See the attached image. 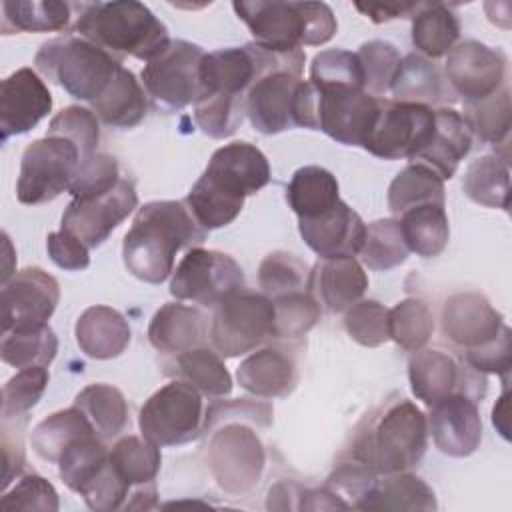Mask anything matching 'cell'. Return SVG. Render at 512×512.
<instances>
[{
    "label": "cell",
    "instance_id": "cell-2",
    "mask_svg": "<svg viewBox=\"0 0 512 512\" xmlns=\"http://www.w3.org/2000/svg\"><path fill=\"white\" fill-rule=\"evenodd\" d=\"M428 446V422L410 400L398 398L366 416L354 430L348 460L376 474L410 470Z\"/></svg>",
    "mask_w": 512,
    "mask_h": 512
},
{
    "label": "cell",
    "instance_id": "cell-15",
    "mask_svg": "<svg viewBox=\"0 0 512 512\" xmlns=\"http://www.w3.org/2000/svg\"><path fill=\"white\" fill-rule=\"evenodd\" d=\"M60 300L54 276L38 266L24 268L2 284L0 320L2 332L32 330L46 326Z\"/></svg>",
    "mask_w": 512,
    "mask_h": 512
},
{
    "label": "cell",
    "instance_id": "cell-27",
    "mask_svg": "<svg viewBox=\"0 0 512 512\" xmlns=\"http://www.w3.org/2000/svg\"><path fill=\"white\" fill-rule=\"evenodd\" d=\"M472 148V132L460 112L452 108L434 110V132L414 160L430 166L442 180L456 174L460 160Z\"/></svg>",
    "mask_w": 512,
    "mask_h": 512
},
{
    "label": "cell",
    "instance_id": "cell-35",
    "mask_svg": "<svg viewBox=\"0 0 512 512\" xmlns=\"http://www.w3.org/2000/svg\"><path fill=\"white\" fill-rule=\"evenodd\" d=\"M458 36L460 20L442 2H424L412 16V44L430 58L446 56Z\"/></svg>",
    "mask_w": 512,
    "mask_h": 512
},
{
    "label": "cell",
    "instance_id": "cell-62",
    "mask_svg": "<svg viewBox=\"0 0 512 512\" xmlns=\"http://www.w3.org/2000/svg\"><path fill=\"white\" fill-rule=\"evenodd\" d=\"M492 422L500 430V434L508 440L510 438V434H508V388H504V394L500 396L498 404L492 410Z\"/></svg>",
    "mask_w": 512,
    "mask_h": 512
},
{
    "label": "cell",
    "instance_id": "cell-57",
    "mask_svg": "<svg viewBox=\"0 0 512 512\" xmlns=\"http://www.w3.org/2000/svg\"><path fill=\"white\" fill-rule=\"evenodd\" d=\"M310 82L324 86H354L364 90V76L360 60L348 50H324L314 56L310 66Z\"/></svg>",
    "mask_w": 512,
    "mask_h": 512
},
{
    "label": "cell",
    "instance_id": "cell-23",
    "mask_svg": "<svg viewBox=\"0 0 512 512\" xmlns=\"http://www.w3.org/2000/svg\"><path fill=\"white\" fill-rule=\"evenodd\" d=\"M204 176L228 194L246 198L270 182V164L254 144L236 140L210 156Z\"/></svg>",
    "mask_w": 512,
    "mask_h": 512
},
{
    "label": "cell",
    "instance_id": "cell-53",
    "mask_svg": "<svg viewBox=\"0 0 512 512\" xmlns=\"http://www.w3.org/2000/svg\"><path fill=\"white\" fill-rule=\"evenodd\" d=\"M46 366L22 368L2 388V420L26 416L38 404L48 386Z\"/></svg>",
    "mask_w": 512,
    "mask_h": 512
},
{
    "label": "cell",
    "instance_id": "cell-20",
    "mask_svg": "<svg viewBox=\"0 0 512 512\" xmlns=\"http://www.w3.org/2000/svg\"><path fill=\"white\" fill-rule=\"evenodd\" d=\"M506 324L492 304L478 292L452 294L442 308V332L462 352L496 340Z\"/></svg>",
    "mask_w": 512,
    "mask_h": 512
},
{
    "label": "cell",
    "instance_id": "cell-40",
    "mask_svg": "<svg viewBox=\"0 0 512 512\" xmlns=\"http://www.w3.org/2000/svg\"><path fill=\"white\" fill-rule=\"evenodd\" d=\"M108 458L120 478L132 488L154 484L160 470V446L146 440L144 436H124L110 450Z\"/></svg>",
    "mask_w": 512,
    "mask_h": 512
},
{
    "label": "cell",
    "instance_id": "cell-8",
    "mask_svg": "<svg viewBox=\"0 0 512 512\" xmlns=\"http://www.w3.org/2000/svg\"><path fill=\"white\" fill-rule=\"evenodd\" d=\"M140 432L158 446H180L204 428L202 394L182 378L158 388L140 408Z\"/></svg>",
    "mask_w": 512,
    "mask_h": 512
},
{
    "label": "cell",
    "instance_id": "cell-21",
    "mask_svg": "<svg viewBox=\"0 0 512 512\" xmlns=\"http://www.w3.org/2000/svg\"><path fill=\"white\" fill-rule=\"evenodd\" d=\"M436 448L454 458L470 456L482 440L478 402L466 394H450L430 406L426 418Z\"/></svg>",
    "mask_w": 512,
    "mask_h": 512
},
{
    "label": "cell",
    "instance_id": "cell-47",
    "mask_svg": "<svg viewBox=\"0 0 512 512\" xmlns=\"http://www.w3.org/2000/svg\"><path fill=\"white\" fill-rule=\"evenodd\" d=\"M408 246L404 242L398 220L384 218L366 226V236L360 248V258L370 270H390L406 262Z\"/></svg>",
    "mask_w": 512,
    "mask_h": 512
},
{
    "label": "cell",
    "instance_id": "cell-45",
    "mask_svg": "<svg viewBox=\"0 0 512 512\" xmlns=\"http://www.w3.org/2000/svg\"><path fill=\"white\" fill-rule=\"evenodd\" d=\"M58 352V338L54 330L46 324L32 330H12L2 332L0 356L6 364L14 368L48 366Z\"/></svg>",
    "mask_w": 512,
    "mask_h": 512
},
{
    "label": "cell",
    "instance_id": "cell-13",
    "mask_svg": "<svg viewBox=\"0 0 512 512\" xmlns=\"http://www.w3.org/2000/svg\"><path fill=\"white\" fill-rule=\"evenodd\" d=\"M408 378L414 396L426 406L450 394H466L476 402L486 394L484 372L438 348L418 350L408 362Z\"/></svg>",
    "mask_w": 512,
    "mask_h": 512
},
{
    "label": "cell",
    "instance_id": "cell-24",
    "mask_svg": "<svg viewBox=\"0 0 512 512\" xmlns=\"http://www.w3.org/2000/svg\"><path fill=\"white\" fill-rule=\"evenodd\" d=\"M368 288V276L354 256L320 258L308 272L306 292L326 312L338 314L356 304Z\"/></svg>",
    "mask_w": 512,
    "mask_h": 512
},
{
    "label": "cell",
    "instance_id": "cell-59",
    "mask_svg": "<svg viewBox=\"0 0 512 512\" xmlns=\"http://www.w3.org/2000/svg\"><path fill=\"white\" fill-rule=\"evenodd\" d=\"M512 350H510V328L506 326L504 332L488 342L486 346H480L476 350H468L462 352V358L476 368L478 372H492V374H500L504 376V380H508L510 374V366H512Z\"/></svg>",
    "mask_w": 512,
    "mask_h": 512
},
{
    "label": "cell",
    "instance_id": "cell-39",
    "mask_svg": "<svg viewBox=\"0 0 512 512\" xmlns=\"http://www.w3.org/2000/svg\"><path fill=\"white\" fill-rule=\"evenodd\" d=\"M420 204H444V180L430 166L412 162L392 180L388 208L394 216H400Z\"/></svg>",
    "mask_w": 512,
    "mask_h": 512
},
{
    "label": "cell",
    "instance_id": "cell-22",
    "mask_svg": "<svg viewBox=\"0 0 512 512\" xmlns=\"http://www.w3.org/2000/svg\"><path fill=\"white\" fill-rule=\"evenodd\" d=\"M298 230L320 258L354 256L366 236V224L342 200L318 216L298 218Z\"/></svg>",
    "mask_w": 512,
    "mask_h": 512
},
{
    "label": "cell",
    "instance_id": "cell-38",
    "mask_svg": "<svg viewBox=\"0 0 512 512\" xmlns=\"http://www.w3.org/2000/svg\"><path fill=\"white\" fill-rule=\"evenodd\" d=\"M96 432L84 412L76 406L60 410L44 418L32 430V450L46 462H58L62 452L78 438Z\"/></svg>",
    "mask_w": 512,
    "mask_h": 512
},
{
    "label": "cell",
    "instance_id": "cell-36",
    "mask_svg": "<svg viewBox=\"0 0 512 512\" xmlns=\"http://www.w3.org/2000/svg\"><path fill=\"white\" fill-rule=\"evenodd\" d=\"M78 10L72 2H2V32H62Z\"/></svg>",
    "mask_w": 512,
    "mask_h": 512
},
{
    "label": "cell",
    "instance_id": "cell-28",
    "mask_svg": "<svg viewBox=\"0 0 512 512\" xmlns=\"http://www.w3.org/2000/svg\"><path fill=\"white\" fill-rule=\"evenodd\" d=\"M208 336V324L204 314L180 302H168L150 320L148 340L150 344L162 352L178 356L186 350L204 346Z\"/></svg>",
    "mask_w": 512,
    "mask_h": 512
},
{
    "label": "cell",
    "instance_id": "cell-14",
    "mask_svg": "<svg viewBox=\"0 0 512 512\" xmlns=\"http://www.w3.org/2000/svg\"><path fill=\"white\" fill-rule=\"evenodd\" d=\"M208 464L218 484L228 492H246L256 486L264 468V448L258 436L242 422L212 434Z\"/></svg>",
    "mask_w": 512,
    "mask_h": 512
},
{
    "label": "cell",
    "instance_id": "cell-55",
    "mask_svg": "<svg viewBox=\"0 0 512 512\" xmlns=\"http://www.w3.org/2000/svg\"><path fill=\"white\" fill-rule=\"evenodd\" d=\"M50 136H62L78 146L82 158L96 152L100 140V124L92 110L82 106L62 108L48 126Z\"/></svg>",
    "mask_w": 512,
    "mask_h": 512
},
{
    "label": "cell",
    "instance_id": "cell-6",
    "mask_svg": "<svg viewBox=\"0 0 512 512\" xmlns=\"http://www.w3.org/2000/svg\"><path fill=\"white\" fill-rule=\"evenodd\" d=\"M34 64L44 78L64 88L72 98L90 104L104 94L122 68L118 58L76 36L44 42L34 56Z\"/></svg>",
    "mask_w": 512,
    "mask_h": 512
},
{
    "label": "cell",
    "instance_id": "cell-5",
    "mask_svg": "<svg viewBox=\"0 0 512 512\" xmlns=\"http://www.w3.org/2000/svg\"><path fill=\"white\" fill-rule=\"evenodd\" d=\"M238 18L248 26L256 44L298 50L300 46H320L332 40L338 30L332 8L324 2H234Z\"/></svg>",
    "mask_w": 512,
    "mask_h": 512
},
{
    "label": "cell",
    "instance_id": "cell-60",
    "mask_svg": "<svg viewBox=\"0 0 512 512\" xmlns=\"http://www.w3.org/2000/svg\"><path fill=\"white\" fill-rule=\"evenodd\" d=\"M46 250L50 260L64 270H84L90 264L88 246L62 228L48 234Z\"/></svg>",
    "mask_w": 512,
    "mask_h": 512
},
{
    "label": "cell",
    "instance_id": "cell-51",
    "mask_svg": "<svg viewBox=\"0 0 512 512\" xmlns=\"http://www.w3.org/2000/svg\"><path fill=\"white\" fill-rule=\"evenodd\" d=\"M244 98L202 94L194 102V122L212 138H228L236 132L244 118Z\"/></svg>",
    "mask_w": 512,
    "mask_h": 512
},
{
    "label": "cell",
    "instance_id": "cell-48",
    "mask_svg": "<svg viewBox=\"0 0 512 512\" xmlns=\"http://www.w3.org/2000/svg\"><path fill=\"white\" fill-rule=\"evenodd\" d=\"M390 338L406 352H418L426 346L434 332V316L426 302L406 298L388 314Z\"/></svg>",
    "mask_w": 512,
    "mask_h": 512
},
{
    "label": "cell",
    "instance_id": "cell-16",
    "mask_svg": "<svg viewBox=\"0 0 512 512\" xmlns=\"http://www.w3.org/2000/svg\"><path fill=\"white\" fill-rule=\"evenodd\" d=\"M138 204L134 182L120 178L104 194L74 198L62 214V230L82 240L88 248L100 246Z\"/></svg>",
    "mask_w": 512,
    "mask_h": 512
},
{
    "label": "cell",
    "instance_id": "cell-1",
    "mask_svg": "<svg viewBox=\"0 0 512 512\" xmlns=\"http://www.w3.org/2000/svg\"><path fill=\"white\" fill-rule=\"evenodd\" d=\"M206 230L196 222L186 202L154 200L138 208L122 242L126 270L148 284H160L174 272L182 248L204 242Z\"/></svg>",
    "mask_w": 512,
    "mask_h": 512
},
{
    "label": "cell",
    "instance_id": "cell-58",
    "mask_svg": "<svg viewBox=\"0 0 512 512\" xmlns=\"http://www.w3.org/2000/svg\"><path fill=\"white\" fill-rule=\"evenodd\" d=\"M0 510H42L56 512L58 510V494L54 486L38 476L26 474L22 476L0 500Z\"/></svg>",
    "mask_w": 512,
    "mask_h": 512
},
{
    "label": "cell",
    "instance_id": "cell-30",
    "mask_svg": "<svg viewBox=\"0 0 512 512\" xmlns=\"http://www.w3.org/2000/svg\"><path fill=\"white\" fill-rule=\"evenodd\" d=\"M358 510H436L432 488L418 476L402 470L378 474L360 500Z\"/></svg>",
    "mask_w": 512,
    "mask_h": 512
},
{
    "label": "cell",
    "instance_id": "cell-12",
    "mask_svg": "<svg viewBox=\"0 0 512 512\" xmlns=\"http://www.w3.org/2000/svg\"><path fill=\"white\" fill-rule=\"evenodd\" d=\"M432 132L434 110L430 106L382 98L376 122L362 148L384 160H414Z\"/></svg>",
    "mask_w": 512,
    "mask_h": 512
},
{
    "label": "cell",
    "instance_id": "cell-11",
    "mask_svg": "<svg viewBox=\"0 0 512 512\" xmlns=\"http://www.w3.org/2000/svg\"><path fill=\"white\" fill-rule=\"evenodd\" d=\"M244 288L240 264L218 250L192 246L172 272L170 294L204 308L218 306L224 298Z\"/></svg>",
    "mask_w": 512,
    "mask_h": 512
},
{
    "label": "cell",
    "instance_id": "cell-42",
    "mask_svg": "<svg viewBox=\"0 0 512 512\" xmlns=\"http://www.w3.org/2000/svg\"><path fill=\"white\" fill-rule=\"evenodd\" d=\"M390 92L396 102L436 104L444 100V88L438 68L424 56L408 54L402 58Z\"/></svg>",
    "mask_w": 512,
    "mask_h": 512
},
{
    "label": "cell",
    "instance_id": "cell-9",
    "mask_svg": "<svg viewBox=\"0 0 512 512\" xmlns=\"http://www.w3.org/2000/svg\"><path fill=\"white\" fill-rule=\"evenodd\" d=\"M80 160L82 154L78 146L62 136L46 134L30 142L20 160L16 184L18 202L38 206L58 198L70 188Z\"/></svg>",
    "mask_w": 512,
    "mask_h": 512
},
{
    "label": "cell",
    "instance_id": "cell-26",
    "mask_svg": "<svg viewBox=\"0 0 512 512\" xmlns=\"http://www.w3.org/2000/svg\"><path fill=\"white\" fill-rule=\"evenodd\" d=\"M238 384L260 398L288 396L298 382L294 356L282 346H266L250 354L236 370Z\"/></svg>",
    "mask_w": 512,
    "mask_h": 512
},
{
    "label": "cell",
    "instance_id": "cell-56",
    "mask_svg": "<svg viewBox=\"0 0 512 512\" xmlns=\"http://www.w3.org/2000/svg\"><path fill=\"white\" fill-rule=\"evenodd\" d=\"M118 180H120V172H118L116 158L104 152H94L80 160L68 192L74 198L98 196L114 188Z\"/></svg>",
    "mask_w": 512,
    "mask_h": 512
},
{
    "label": "cell",
    "instance_id": "cell-29",
    "mask_svg": "<svg viewBox=\"0 0 512 512\" xmlns=\"http://www.w3.org/2000/svg\"><path fill=\"white\" fill-rule=\"evenodd\" d=\"M76 342L80 350L94 360L120 356L130 344V326L126 318L110 306H90L76 320Z\"/></svg>",
    "mask_w": 512,
    "mask_h": 512
},
{
    "label": "cell",
    "instance_id": "cell-54",
    "mask_svg": "<svg viewBox=\"0 0 512 512\" xmlns=\"http://www.w3.org/2000/svg\"><path fill=\"white\" fill-rule=\"evenodd\" d=\"M390 310L376 300H358L346 310L344 328L362 346L376 348L390 340Z\"/></svg>",
    "mask_w": 512,
    "mask_h": 512
},
{
    "label": "cell",
    "instance_id": "cell-34",
    "mask_svg": "<svg viewBox=\"0 0 512 512\" xmlns=\"http://www.w3.org/2000/svg\"><path fill=\"white\" fill-rule=\"evenodd\" d=\"M74 406L84 412L104 442L120 436L128 426V406L124 394L110 384L98 382L82 388L74 398Z\"/></svg>",
    "mask_w": 512,
    "mask_h": 512
},
{
    "label": "cell",
    "instance_id": "cell-46",
    "mask_svg": "<svg viewBox=\"0 0 512 512\" xmlns=\"http://www.w3.org/2000/svg\"><path fill=\"white\" fill-rule=\"evenodd\" d=\"M106 460H108V450L104 446V440L96 432H92L74 440L62 452L56 464L64 484L70 490L80 494L88 486V482L100 472Z\"/></svg>",
    "mask_w": 512,
    "mask_h": 512
},
{
    "label": "cell",
    "instance_id": "cell-41",
    "mask_svg": "<svg viewBox=\"0 0 512 512\" xmlns=\"http://www.w3.org/2000/svg\"><path fill=\"white\" fill-rule=\"evenodd\" d=\"M176 374L192 384L200 394L222 398L232 392V376L218 352L198 346L174 358Z\"/></svg>",
    "mask_w": 512,
    "mask_h": 512
},
{
    "label": "cell",
    "instance_id": "cell-4",
    "mask_svg": "<svg viewBox=\"0 0 512 512\" xmlns=\"http://www.w3.org/2000/svg\"><path fill=\"white\" fill-rule=\"evenodd\" d=\"M382 98L354 86L300 82L294 96V124L322 130L346 146H364Z\"/></svg>",
    "mask_w": 512,
    "mask_h": 512
},
{
    "label": "cell",
    "instance_id": "cell-33",
    "mask_svg": "<svg viewBox=\"0 0 512 512\" xmlns=\"http://www.w3.org/2000/svg\"><path fill=\"white\" fill-rule=\"evenodd\" d=\"M286 200L298 218L318 216L340 200L336 176L320 166H302L288 182Z\"/></svg>",
    "mask_w": 512,
    "mask_h": 512
},
{
    "label": "cell",
    "instance_id": "cell-52",
    "mask_svg": "<svg viewBox=\"0 0 512 512\" xmlns=\"http://www.w3.org/2000/svg\"><path fill=\"white\" fill-rule=\"evenodd\" d=\"M274 338H300L304 336L318 320L320 306L306 292H292L280 298H274Z\"/></svg>",
    "mask_w": 512,
    "mask_h": 512
},
{
    "label": "cell",
    "instance_id": "cell-50",
    "mask_svg": "<svg viewBox=\"0 0 512 512\" xmlns=\"http://www.w3.org/2000/svg\"><path fill=\"white\" fill-rule=\"evenodd\" d=\"M306 264L290 252L268 254L258 268V286L268 298H280L292 292H300L308 282Z\"/></svg>",
    "mask_w": 512,
    "mask_h": 512
},
{
    "label": "cell",
    "instance_id": "cell-25",
    "mask_svg": "<svg viewBox=\"0 0 512 512\" xmlns=\"http://www.w3.org/2000/svg\"><path fill=\"white\" fill-rule=\"evenodd\" d=\"M260 74L252 44L230 46L204 54L200 64L202 94L244 98Z\"/></svg>",
    "mask_w": 512,
    "mask_h": 512
},
{
    "label": "cell",
    "instance_id": "cell-19",
    "mask_svg": "<svg viewBox=\"0 0 512 512\" xmlns=\"http://www.w3.org/2000/svg\"><path fill=\"white\" fill-rule=\"evenodd\" d=\"M52 110V94L32 68H20L0 84L2 142L30 132Z\"/></svg>",
    "mask_w": 512,
    "mask_h": 512
},
{
    "label": "cell",
    "instance_id": "cell-32",
    "mask_svg": "<svg viewBox=\"0 0 512 512\" xmlns=\"http://www.w3.org/2000/svg\"><path fill=\"white\" fill-rule=\"evenodd\" d=\"M400 230L410 252L432 258L438 256L450 238L444 204H420L400 214Z\"/></svg>",
    "mask_w": 512,
    "mask_h": 512
},
{
    "label": "cell",
    "instance_id": "cell-31",
    "mask_svg": "<svg viewBox=\"0 0 512 512\" xmlns=\"http://www.w3.org/2000/svg\"><path fill=\"white\" fill-rule=\"evenodd\" d=\"M146 90L136 80L134 72L120 68L104 94L92 102V112L98 120L112 128H134L146 116Z\"/></svg>",
    "mask_w": 512,
    "mask_h": 512
},
{
    "label": "cell",
    "instance_id": "cell-44",
    "mask_svg": "<svg viewBox=\"0 0 512 512\" xmlns=\"http://www.w3.org/2000/svg\"><path fill=\"white\" fill-rule=\"evenodd\" d=\"M184 202L204 230L228 226L244 206V198L228 194L204 174L194 182Z\"/></svg>",
    "mask_w": 512,
    "mask_h": 512
},
{
    "label": "cell",
    "instance_id": "cell-17",
    "mask_svg": "<svg viewBox=\"0 0 512 512\" xmlns=\"http://www.w3.org/2000/svg\"><path fill=\"white\" fill-rule=\"evenodd\" d=\"M508 58L500 48L478 40L454 44L446 54V78L462 102L482 100L504 86Z\"/></svg>",
    "mask_w": 512,
    "mask_h": 512
},
{
    "label": "cell",
    "instance_id": "cell-61",
    "mask_svg": "<svg viewBox=\"0 0 512 512\" xmlns=\"http://www.w3.org/2000/svg\"><path fill=\"white\" fill-rule=\"evenodd\" d=\"M358 12L368 16L372 22L382 24L396 18H408L414 16L420 10V2H390V4H354Z\"/></svg>",
    "mask_w": 512,
    "mask_h": 512
},
{
    "label": "cell",
    "instance_id": "cell-3",
    "mask_svg": "<svg viewBox=\"0 0 512 512\" xmlns=\"http://www.w3.org/2000/svg\"><path fill=\"white\" fill-rule=\"evenodd\" d=\"M74 28L80 38L118 60L134 56L150 62L170 44L166 26L148 6L134 0L80 4Z\"/></svg>",
    "mask_w": 512,
    "mask_h": 512
},
{
    "label": "cell",
    "instance_id": "cell-10",
    "mask_svg": "<svg viewBox=\"0 0 512 512\" xmlns=\"http://www.w3.org/2000/svg\"><path fill=\"white\" fill-rule=\"evenodd\" d=\"M204 50L186 40L170 44L142 68V84L150 102L164 112H178L202 96L200 64Z\"/></svg>",
    "mask_w": 512,
    "mask_h": 512
},
{
    "label": "cell",
    "instance_id": "cell-43",
    "mask_svg": "<svg viewBox=\"0 0 512 512\" xmlns=\"http://www.w3.org/2000/svg\"><path fill=\"white\" fill-rule=\"evenodd\" d=\"M512 108H510V90L508 86H502L494 94L474 100V102H464V120L472 132L482 142L488 144H508L510 136V118Z\"/></svg>",
    "mask_w": 512,
    "mask_h": 512
},
{
    "label": "cell",
    "instance_id": "cell-37",
    "mask_svg": "<svg viewBox=\"0 0 512 512\" xmlns=\"http://www.w3.org/2000/svg\"><path fill=\"white\" fill-rule=\"evenodd\" d=\"M464 194L486 208L510 206V168L508 160L500 156H480L470 162L462 180Z\"/></svg>",
    "mask_w": 512,
    "mask_h": 512
},
{
    "label": "cell",
    "instance_id": "cell-7",
    "mask_svg": "<svg viewBox=\"0 0 512 512\" xmlns=\"http://www.w3.org/2000/svg\"><path fill=\"white\" fill-rule=\"evenodd\" d=\"M268 336H274V302L266 294L240 288L214 306L210 340L220 356L248 354Z\"/></svg>",
    "mask_w": 512,
    "mask_h": 512
},
{
    "label": "cell",
    "instance_id": "cell-49",
    "mask_svg": "<svg viewBox=\"0 0 512 512\" xmlns=\"http://www.w3.org/2000/svg\"><path fill=\"white\" fill-rule=\"evenodd\" d=\"M356 56L362 66L364 90L374 98H384V94L390 92L402 62L396 46L384 40H370L360 46Z\"/></svg>",
    "mask_w": 512,
    "mask_h": 512
},
{
    "label": "cell",
    "instance_id": "cell-18",
    "mask_svg": "<svg viewBox=\"0 0 512 512\" xmlns=\"http://www.w3.org/2000/svg\"><path fill=\"white\" fill-rule=\"evenodd\" d=\"M302 72L276 68L260 74L246 92L244 112L250 124L262 134H278L294 124V96Z\"/></svg>",
    "mask_w": 512,
    "mask_h": 512
}]
</instances>
